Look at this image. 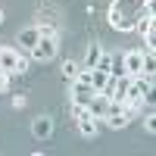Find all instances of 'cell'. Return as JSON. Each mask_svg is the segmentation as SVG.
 Returning a JSON list of instances; mask_svg holds the SVG:
<instances>
[{
    "instance_id": "4",
    "label": "cell",
    "mask_w": 156,
    "mask_h": 156,
    "mask_svg": "<svg viewBox=\"0 0 156 156\" xmlns=\"http://www.w3.org/2000/svg\"><path fill=\"white\" fill-rule=\"evenodd\" d=\"M97 90L90 87L87 81H81V78H72V87H69V100L72 103H78V106H87V100L94 97Z\"/></svg>"
},
{
    "instance_id": "9",
    "label": "cell",
    "mask_w": 156,
    "mask_h": 156,
    "mask_svg": "<svg viewBox=\"0 0 156 156\" xmlns=\"http://www.w3.org/2000/svg\"><path fill=\"white\" fill-rule=\"evenodd\" d=\"M78 131H81V137H97V131H100V119H94V115L78 119Z\"/></svg>"
},
{
    "instance_id": "2",
    "label": "cell",
    "mask_w": 156,
    "mask_h": 156,
    "mask_svg": "<svg viewBox=\"0 0 156 156\" xmlns=\"http://www.w3.org/2000/svg\"><path fill=\"white\" fill-rule=\"evenodd\" d=\"M25 56L19 53V50H12V47H0V72L3 75H19L25 72Z\"/></svg>"
},
{
    "instance_id": "8",
    "label": "cell",
    "mask_w": 156,
    "mask_h": 156,
    "mask_svg": "<svg viewBox=\"0 0 156 156\" xmlns=\"http://www.w3.org/2000/svg\"><path fill=\"white\" fill-rule=\"evenodd\" d=\"M37 37H41V28H37V25H31V28L19 31V50H25V53H28V50L37 44Z\"/></svg>"
},
{
    "instance_id": "14",
    "label": "cell",
    "mask_w": 156,
    "mask_h": 156,
    "mask_svg": "<svg viewBox=\"0 0 156 156\" xmlns=\"http://www.w3.org/2000/svg\"><path fill=\"white\" fill-rule=\"evenodd\" d=\"M3 87H6V75L0 72V90H3Z\"/></svg>"
},
{
    "instance_id": "11",
    "label": "cell",
    "mask_w": 156,
    "mask_h": 156,
    "mask_svg": "<svg viewBox=\"0 0 156 156\" xmlns=\"http://www.w3.org/2000/svg\"><path fill=\"white\" fill-rule=\"evenodd\" d=\"M100 53H103V47L94 41V44L87 47V56H84V62H81V66H84V69H94V66H97V59H100Z\"/></svg>"
},
{
    "instance_id": "7",
    "label": "cell",
    "mask_w": 156,
    "mask_h": 156,
    "mask_svg": "<svg viewBox=\"0 0 156 156\" xmlns=\"http://www.w3.org/2000/svg\"><path fill=\"white\" fill-rule=\"evenodd\" d=\"M31 131H34L37 140H47L50 134H53V119H50V115H37V119L31 122Z\"/></svg>"
},
{
    "instance_id": "3",
    "label": "cell",
    "mask_w": 156,
    "mask_h": 156,
    "mask_svg": "<svg viewBox=\"0 0 156 156\" xmlns=\"http://www.w3.org/2000/svg\"><path fill=\"white\" fill-rule=\"evenodd\" d=\"M56 37H50V34H41V37H37V44L28 50V56L31 59H37V62H50V59H53L56 56Z\"/></svg>"
},
{
    "instance_id": "6",
    "label": "cell",
    "mask_w": 156,
    "mask_h": 156,
    "mask_svg": "<svg viewBox=\"0 0 156 156\" xmlns=\"http://www.w3.org/2000/svg\"><path fill=\"white\" fill-rule=\"evenodd\" d=\"M106 109H109V97L103 94V90H97V94L87 100V112L94 115V119H103V115H106Z\"/></svg>"
},
{
    "instance_id": "1",
    "label": "cell",
    "mask_w": 156,
    "mask_h": 156,
    "mask_svg": "<svg viewBox=\"0 0 156 156\" xmlns=\"http://www.w3.org/2000/svg\"><path fill=\"white\" fill-rule=\"evenodd\" d=\"M112 9H109V25L115 31H134V22L140 19L147 0H109Z\"/></svg>"
},
{
    "instance_id": "12",
    "label": "cell",
    "mask_w": 156,
    "mask_h": 156,
    "mask_svg": "<svg viewBox=\"0 0 156 156\" xmlns=\"http://www.w3.org/2000/svg\"><path fill=\"white\" fill-rule=\"evenodd\" d=\"M78 69H81L78 62H69V59H66V62H62V78H66V81H72V78L78 75Z\"/></svg>"
},
{
    "instance_id": "10",
    "label": "cell",
    "mask_w": 156,
    "mask_h": 156,
    "mask_svg": "<svg viewBox=\"0 0 156 156\" xmlns=\"http://www.w3.org/2000/svg\"><path fill=\"white\" fill-rule=\"evenodd\" d=\"M87 84L94 87V90H106V84H109V72H103V69H90V72H87Z\"/></svg>"
},
{
    "instance_id": "15",
    "label": "cell",
    "mask_w": 156,
    "mask_h": 156,
    "mask_svg": "<svg viewBox=\"0 0 156 156\" xmlns=\"http://www.w3.org/2000/svg\"><path fill=\"white\" fill-rule=\"evenodd\" d=\"M0 22H3V12H0Z\"/></svg>"
},
{
    "instance_id": "13",
    "label": "cell",
    "mask_w": 156,
    "mask_h": 156,
    "mask_svg": "<svg viewBox=\"0 0 156 156\" xmlns=\"http://www.w3.org/2000/svg\"><path fill=\"white\" fill-rule=\"evenodd\" d=\"M144 128H147V131H150V134L156 131V122H153V112H147V122H144Z\"/></svg>"
},
{
    "instance_id": "5",
    "label": "cell",
    "mask_w": 156,
    "mask_h": 156,
    "mask_svg": "<svg viewBox=\"0 0 156 156\" xmlns=\"http://www.w3.org/2000/svg\"><path fill=\"white\" fill-rule=\"evenodd\" d=\"M122 66H125V75H140V66H144V50H128L122 53Z\"/></svg>"
}]
</instances>
